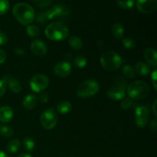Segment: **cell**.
<instances>
[{
    "instance_id": "obj_1",
    "label": "cell",
    "mask_w": 157,
    "mask_h": 157,
    "mask_svg": "<svg viewBox=\"0 0 157 157\" xmlns=\"http://www.w3.org/2000/svg\"><path fill=\"white\" fill-rule=\"evenodd\" d=\"M12 13L17 21L25 25L31 24L35 18V11L33 8L25 2L15 4L12 8Z\"/></svg>"
},
{
    "instance_id": "obj_2",
    "label": "cell",
    "mask_w": 157,
    "mask_h": 157,
    "mask_svg": "<svg viewBox=\"0 0 157 157\" xmlns=\"http://www.w3.org/2000/svg\"><path fill=\"white\" fill-rule=\"evenodd\" d=\"M44 34L52 41H63L68 37L69 29L64 23L55 21L46 27Z\"/></svg>"
},
{
    "instance_id": "obj_3",
    "label": "cell",
    "mask_w": 157,
    "mask_h": 157,
    "mask_svg": "<svg viewBox=\"0 0 157 157\" xmlns=\"http://www.w3.org/2000/svg\"><path fill=\"white\" fill-rule=\"evenodd\" d=\"M100 61L105 70L109 71H117L122 64V58L117 52L113 51H107L101 55Z\"/></svg>"
},
{
    "instance_id": "obj_4",
    "label": "cell",
    "mask_w": 157,
    "mask_h": 157,
    "mask_svg": "<svg viewBox=\"0 0 157 157\" xmlns=\"http://www.w3.org/2000/svg\"><path fill=\"white\" fill-rule=\"evenodd\" d=\"M150 91V86L145 81H136L127 87V94L130 99L142 100L147 98Z\"/></svg>"
},
{
    "instance_id": "obj_5",
    "label": "cell",
    "mask_w": 157,
    "mask_h": 157,
    "mask_svg": "<svg viewBox=\"0 0 157 157\" xmlns=\"http://www.w3.org/2000/svg\"><path fill=\"white\" fill-rule=\"evenodd\" d=\"M100 89L99 84L94 79H88L81 83L77 89V95L80 98H86L94 96Z\"/></svg>"
},
{
    "instance_id": "obj_6",
    "label": "cell",
    "mask_w": 157,
    "mask_h": 157,
    "mask_svg": "<svg viewBox=\"0 0 157 157\" xmlns=\"http://www.w3.org/2000/svg\"><path fill=\"white\" fill-rule=\"evenodd\" d=\"M40 122L44 129L52 130L58 122V115L55 110L49 108L44 110L40 117Z\"/></svg>"
},
{
    "instance_id": "obj_7",
    "label": "cell",
    "mask_w": 157,
    "mask_h": 157,
    "mask_svg": "<svg viewBox=\"0 0 157 157\" xmlns=\"http://www.w3.org/2000/svg\"><path fill=\"white\" fill-rule=\"evenodd\" d=\"M49 80L46 75L38 74L34 75L30 81V87L33 91L40 93L47 88Z\"/></svg>"
},
{
    "instance_id": "obj_8",
    "label": "cell",
    "mask_w": 157,
    "mask_h": 157,
    "mask_svg": "<svg viewBox=\"0 0 157 157\" xmlns=\"http://www.w3.org/2000/svg\"><path fill=\"white\" fill-rule=\"evenodd\" d=\"M150 119V110L147 107L140 106L136 109L135 111V122L140 128L145 127Z\"/></svg>"
},
{
    "instance_id": "obj_9",
    "label": "cell",
    "mask_w": 157,
    "mask_h": 157,
    "mask_svg": "<svg viewBox=\"0 0 157 157\" xmlns=\"http://www.w3.org/2000/svg\"><path fill=\"white\" fill-rule=\"evenodd\" d=\"M136 4L140 12L144 14L153 13L157 9L156 0H138Z\"/></svg>"
},
{
    "instance_id": "obj_10",
    "label": "cell",
    "mask_w": 157,
    "mask_h": 157,
    "mask_svg": "<svg viewBox=\"0 0 157 157\" xmlns=\"http://www.w3.org/2000/svg\"><path fill=\"white\" fill-rule=\"evenodd\" d=\"M71 66L67 61H60L54 67V73L60 78H65L71 73Z\"/></svg>"
},
{
    "instance_id": "obj_11",
    "label": "cell",
    "mask_w": 157,
    "mask_h": 157,
    "mask_svg": "<svg viewBox=\"0 0 157 157\" xmlns=\"http://www.w3.org/2000/svg\"><path fill=\"white\" fill-rule=\"evenodd\" d=\"M107 94L113 101H121L125 98L126 90L122 86H113L107 90Z\"/></svg>"
},
{
    "instance_id": "obj_12",
    "label": "cell",
    "mask_w": 157,
    "mask_h": 157,
    "mask_svg": "<svg viewBox=\"0 0 157 157\" xmlns=\"http://www.w3.org/2000/svg\"><path fill=\"white\" fill-rule=\"evenodd\" d=\"M31 50L38 56H44L48 52V47L42 40L35 39L31 44Z\"/></svg>"
},
{
    "instance_id": "obj_13",
    "label": "cell",
    "mask_w": 157,
    "mask_h": 157,
    "mask_svg": "<svg viewBox=\"0 0 157 157\" xmlns=\"http://www.w3.org/2000/svg\"><path fill=\"white\" fill-rule=\"evenodd\" d=\"M3 81L6 84V86H9V89L13 93L18 94L21 90V85L18 80L12 78L10 76H5Z\"/></svg>"
},
{
    "instance_id": "obj_14",
    "label": "cell",
    "mask_w": 157,
    "mask_h": 157,
    "mask_svg": "<svg viewBox=\"0 0 157 157\" xmlns=\"http://www.w3.org/2000/svg\"><path fill=\"white\" fill-rule=\"evenodd\" d=\"M144 58L152 67H156L157 65V52L153 48H148L144 52Z\"/></svg>"
},
{
    "instance_id": "obj_15",
    "label": "cell",
    "mask_w": 157,
    "mask_h": 157,
    "mask_svg": "<svg viewBox=\"0 0 157 157\" xmlns=\"http://www.w3.org/2000/svg\"><path fill=\"white\" fill-rule=\"evenodd\" d=\"M13 111L11 107L8 106H3L0 107V122L9 123L13 118Z\"/></svg>"
},
{
    "instance_id": "obj_16",
    "label": "cell",
    "mask_w": 157,
    "mask_h": 157,
    "mask_svg": "<svg viewBox=\"0 0 157 157\" xmlns=\"http://www.w3.org/2000/svg\"><path fill=\"white\" fill-rule=\"evenodd\" d=\"M38 104V98L34 94H29L25 97L22 101V106L27 110H32L35 108Z\"/></svg>"
},
{
    "instance_id": "obj_17",
    "label": "cell",
    "mask_w": 157,
    "mask_h": 157,
    "mask_svg": "<svg viewBox=\"0 0 157 157\" xmlns=\"http://www.w3.org/2000/svg\"><path fill=\"white\" fill-rule=\"evenodd\" d=\"M52 10H53L54 13H55V18L56 17H61L64 16V15H67L69 14V9L67 6L63 4H59L56 5L55 7L52 8Z\"/></svg>"
},
{
    "instance_id": "obj_18",
    "label": "cell",
    "mask_w": 157,
    "mask_h": 157,
    "mask_svg": "<svg viewBox=\"0 0 157 157\" xmlns=\"http://www.w3.org/2000/svg\"><path fill=\"white\" fill-rule=\"evenodd\" d=\"M135 72L139 74L141 76H146L150 72V66L144 62H138L135 65Z\"/></svg>"
},
{
    "instance_id": "obj_19",
    "label": "cell",
    "mask_w": 157,
    "mask_h": 157,
    "mask_svg": "<svg viewBox=\"0 0 157 157\" xmlns=\"http://www.w3.org/2000/svg\"><path fill=\"white\" fill-rule=\"evenodd\" d=\"M112 34L113 37L117 39H121L124 35V29L122 25L119 22H117L112 26Z\"/></svg>"
},
{
    "instance_id": "obj_20",
    "label": "cell",
    "mask_w": 157,
    "mask_h": 157,
    "mask_svg": "<svg viewBox=\"0 0 157 157\" xmlns=\"http://www.w3.org/2000/svg\"><path fill=\"white\" fill-rule=\"evenodd\" d=\"M71 108L72 106L71 104V103L66 101H61L57 105V110L60 113H61V114H65V113H69L71 111Z\"/></svg>"
},
{
    "instance_id": "obj_21",
    "label": "cell",
    "mask_w": 157,
    "mask_h": 157,
    "mask_svg": "<svg viewBox=\"0 0 157 157\" xmlns=\"http://www.w3.org/2000/svg\"><path fill=\"white\" fill-rule=\"evenodd\" d=\"M68 43L72 48L75 50H80L83 47L82 40L78 36H71L70 37L68 40Z\"/></svg>"
},
{
    "instance_id": "obj_22",
    "label": "cell",
    "mask_w": 157,
    "mask_h": 157,
    "mask_svg": "<svg viewBox=\"0 0 157 157\" xmlns=\"http://www.w3.org/2000/svg\"><path fill=\"white\" fill-rule=\"evenodd\" d=\"M26 33L30 38H36L39 35L40 29L38 26L30 25H28L27 28H26Z\"/></svg>"
},
{
    "instance_id": "obj_23",
    "label": "cell",
    "mask_w": 157,
    "mask_h": 157,
    "mask_svg": "<svg viewBox=\"0 0 157 157\" xmlns=\"http://www.w3.org/2000/svg\"><path fill=\"white\" fill-rule=\"evenodd\" d=\"M20 147V142L18 140H12L9 144H7V151L9 153H16Z\"/></svg>"
},
{
    "instance_id": "obj_24",
    "label": "cell",
    "mask_w": 157,
    "mask_h": 157,
    "mask_svg": "<svg viewBox=\"0 0 157 157\" xmlns=\"http://www.w3.org/2000/svg\"><path fill=\"white\" fill-rule=\"evenodd\" d=\"M87 58L84 56L82 55H80V56L76 57V58L74 59V64L78 68H84L85 67V66L87 65Z\"/></svg>"
},
{
    "instance_id": "obj_25",
    "label": "cell",
    "mask_w": 157,
    "mask_h": 157,
    "mask_svg": "<svg viewBox=\"0 0 157 157\" xmlns=\"http://www.w3.org/2000/svg\"><path fill=\"white\" fill-rule=\"evenodd\" d=\"M123 73L127 78H133L135 77V70L131 65L127 64L123 67Z\"/></svg>"
},
{
    "instance_id": "obj_26",
    "label": "cell",
    "mask_w": 157,
    "mask_h": 157,
    "mask_svg": "<svg viewBox=\"0 0 157 157\" xmlns=\"http://www.w3.org/2000/svg\"><path fill=\"white\" fill-rule=\"evenodd\" d=\"M13 134V130L12 127L6 125H0V135L5 137H9Z\"/></svg>"
},
{
    "instance_id": "obj_27",
    "label": "cell",
    "mask_w": 157,
    "mask_h": 157,
    "mask_svg": "<svg viewBox=\"0 0 157 157\" xmlns=\"http://www.w3.org/2000/svg\"><path fill=\"white\" fill-rule=\"evenodd\" d=\"M23 144L26 150L29 152H32L35 149V144L33 140L30 137H25L23 140Z\"/></svg>"
},
{
    "instance_id": "obj_28",
    "label": "cell",
    "mask_w": 157,
    "mask_h": 157,
    "mask_svg": "<svg viewBox=\"0 0 157 157\" xmlns=\"http://www.w3.org/2000/svg\"><path fill=\"white\" fill-rule=\"evenodd\" d=\"M123 44L127 49H133L136 46L135 41L131 38H125L123 39Z\"/></svg>"
},
{
    "instance_id": "obj_29",
    "label": "cell",
    "mask_w": 157,
    "mask_h": 157,
    "mask_svg": "<svg viewBox=\"0 0 157 157\" xmlns=\"http://www.w3.org/2000/svg\"><path fill=\"white\" fill-rule=\"evenodd\" d=\"M117 5L124 9H130L133 7L134 5V1L133 0H130V1H117Z\"/></svg>"
},
{
    "instance_id": "obj_30",
    "label": "cell",
    "mask_w": 157,
    "mask_h": 157,
    "mask_svg": "<svg viewBox=\"0 0 157 157\" xmlns=\"http://www.w3.org/2000/svg\"><path fill=\"white\" fill-rule=\"evenodd\" d=\"M9 9V3L6 0H0V15H5Z\"/></svg>"
},
{
    "instance_id": "obj_31",
    "label": "cell",
    "mask_w": 157,
    "mask_h": 157,
    "mask_svg": "<svg viewBox=\"0 0 157 157\" xmlns=\"http://www.w3.org/2000/svg\"><path fill=\"white\" fill-rule=\"evenodd\" d=\"M133 104V101L130 98H125L124 100H123V101L121 104V107L123 110H127V109L130 108V107Z\"/></svg>"
},
{
    "instance_id": "obj_32",
    "label": "cell",
    "mask_w": 157,
    "mask_h": 157,
    "mask_svg": "<svg viewBox=\"0 0 157 157\" xmlns=\"http://www.w3.org/2000/svg\"><path fill=\"white\" fill-rule=\"evenodd\" d=\"M52 2L51 0H34L33 3L38 7H45L49 6Z\"/></svg>"
},
{
    "instance_id": "obj_33",
    "label": "cell",
    "mask_w": 157,
    "mask_h": 157,
    "mask_svg": "<svg viewBox=\"0 0 157 157\" xmlns=\"http://www.w3.org/2000/svg\"><path fill=\"white\" fill-rule=\"evenodd\" d=\"M36 21L37 22L40 23V24H44L45 22H47L48 20L47 18H46L44 12H40V13L38 14V16H37L36 18Z\"/></svg>"
},
{
    "instance_id": "obj_34",
    "label": "cell",
    "mask_w": 157,
    "mask_h": 157,
    "mask_svg": "<svg viewBox=\"0 0 157 157\" xmlns=\"http://www.w3.org/2000/svg\"><path fill=\"white\" fill-rule=\"evenodd\" d=\"M8 42V37L4 32L0 31V45H5Z\"/></svg>"
},
{
    "instance_id": "obj_35",
    "label": "cell",
    "mask_w": 157,
    "mask_h": 157,
    "mask_svg": "<svg viewBox=\"0 0 157 157\" xmlns=\"http://www.w3.org/2000/svg\"><path fill=\"white\" fill-rule=\"evenodd\" d=\"M6 90V84L3 80L0 81V98L4 95Z\"/></svg>"
},
{
    "instance_id": "obj_36",
    "label": "cell",
    "mask_w": 157,
    "mask_h": 157,
    "mask_svg": "<svg viewBox=\"0 0 157 157\" xmlns=\"http://www.w3.org/2000/svg\"><path fill=\"white\" fill-rule=\"evenodd\" d=\"M157 71L154 70L151 74V79H152V82H153V85L154 87L155 90H156L157 87H156V79H157Z\"/></svg>"
},
{
    "instance_id": "obj_37",
    "label": "cell",
    "mask_w": 157,
    "mask_h": 157,
    "mask_svg": "<svg viewBox=\"0 0 157 157\" xmlns=\"http://www.w3.org/2000/svg\"><path fill=\"white\" fill-rule=\"evenodd\" d=\"M39 98L41 102L45 104V103H47L48 101V94L47 93H45V92H42V93H41V94H40Z\"/></svg>"
},
{
    "instance_id": "obj_38",
    "label": "cell",
    "mask_w": 157,
    "mask_h": 157,
    "mask_svg": "<svg viewBox=\"0 0 157 157\" xmlns=\"http://www.w3.org/2000/svg\"><path fill=\"white\" fill-rule=\"evenodd\" d=\"M150 130L153 132H156V128H157V123H156V120L154 119L151 121L150 123Z\"/></svg>"
},
{
    "instance_id": "obj_39",
    "label": "cell",
    "mask_w": 157,
    "mask_h": 157,
    "mask_svg": "<svg viewBox=\"0 0 157 157\" xmlns=\"http://www.w3.org/2000/svg\"><path fill=\"white\" fill-rule=\"evenodd\" d=\"M6 53H5L4 51L2 50V49H0V64L5 62V61H6Z\"/></svg>"
},
{
    "instance_id": "obj_40",
    "label": "cell",
    "mask_w": 157,
    "mask_h": 157,
    "mask_svg": "<svg viewBox=\"0 0 157 157\" xmlns=\"http://www.w3.org/2000/svg\"><path fill=\"white\" fill-rule=\"evenodd\" d=\"M156 102H157V101L156 100V101H154V103H153V114H154L155 117H156Z\"/></svg>"
},
{
    "instance_id": "obj_41",
    "label": "cell",
    "mask_w": 157,
    "mask_h": 157,
    "mask_svg": "<svg viewBox=\"0 0 157 157\" xmlns=\"http://www.w3.org/2000/svg\"><path fill=\"white\" fill-rule=\"evenodd\" d=\"M15 52H16V54H18V55H21L24 54V51H23V49L21 48H15Z\"/></svg>"
},
{
    "instance_id": "obj_42",
    "label": "cell",
    "mask_w": 157,
    "mask_h": 157,
    "mask_svg": "<svg viewBox=\"0 0 157 157\" xmlns=\"http://www.w3.org/2000/svg\"><path fill=\"white\" fill-rule=\"evenodd\" d=\"M17 157H32L29 153H22V154H20L19 156Z\"/></svg>"
},
{
    "instance_id": "obj_43",
    "label": "cell",
    "mask_w": 157,
    "mask_h": 157,
    "mask_svg": "<svg viewBox=\"0 0 157 157\" xmlns=\"http://www.w3.org/2000/svg\"><path fill=\"white\" fill-rule=\"evenodd\" d=\"M0 157H8V156L5 153L0 151Z\"/></svg>"
},
{
    "instance_id": "obj_44",
    "label": "cell",
    "mask_w": 157,
    "mask_h": 157,
    "mask_svg": "<svg viewBox=\"0 0 157 157\" xmlns=\"http://www.w3.org/2000/svg\"><path fill=\"white\" fill-rule=\"evenodd\" d=\"M92 157H99V156H92Z\"/></svg>"
},
{
    "instance_id": "obj_45",
    "label": "cell",
    "mask_w": 157,
    "mask_h": 157,
    "mask_svg": "<svg viewBox=\"0 0 157 157\" xmlns=\"http://www.w3.org/2000/svg\"><path fill=\"white\" fill-rule=\"evenodd\" d=\"M70 157H73V156H70Z\"/></svg>"
}]
</instances>
